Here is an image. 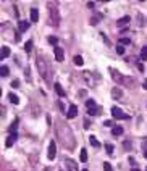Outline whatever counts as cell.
<instances>
[{
  "mask_svg": "<svg viewBox=\"0 0 147 171\" xmlns=\"http://www.w3.org/2000/svg\"><path fill=\"white\" fill-rule=\"evenodd\" d=\"M57 134H58V139L62 140V144L66 147L68 150H73L74 147H76V142H74V134L73 131L70 129V126L66 123L60 121L57 124Z\"/></svg>",
  "mask_w": 147,
  "mask_h": 171,
  "instance_id": "1",
  "label": "cell"
},
{
  "mask_svg": "<svg viewBox=\"0 0 147 171\" xmlns=\"http://www.w3.org/2000/svg\"><path fill=\"white\" fill-rule=\"evenodd\" d=\"M36 65H37V70H39V74H41L44 79L47 81L49 84H52V74H50V68L49 65H47V61L42 57H37V60H36Z\"/></svg>",
  "mask_w": 147,
  "mask_h": 171,
  "instance_id": "2",
  "label": "cell"
},
{
  "mask_svg": "<svg viewBox=\"0 0 147 171\" xmlns=\"http://www.w3.org/2000/svg\"><path fill=\"white\" fill-rule=\"evenodd\" d=\"M110 74H112V77L116 81V82L123 84V86H126V87H134V79H133V77L123 76L121 73H118V71L113 70V68H110Z\"/></svg>",
  "mask_w": 147,
  "mask_h": 171,
  "instance_id": "3",
  "label": "cell"
},
{
  "mask_svg": "<svg viewBox=\"0 0 147 171\" xmlns=\"http://www.w3.org/2000/svg\"><path fill=\"white\" fill-rule=\"evenodd\" d=\"M49 10H50V24L58 26V23H60V15H58V10H57L55 3H49Z\"/></svg>",
  "mask_w": 147,
  "mask_h": 171,
  "instance_id": "4",
  "label": "cell"
},
{
  "mask_svg": "<svg viewBox=\"0 0 147 171\" xmlns=\"http://www.w3.org/2000/svg\"><path fill=\"white\" fill-rule=\"evenodd\" d=\"M112 116L116 119H128L130 118V115H126V113L123 112L121 108H118V107H113L112 108Z\"/></svg>",
  "mask_w": 147,
  "mask_h": 171,
  "instance_id": "5",
  "label": "cell"
},
{
  "mask_svg": "<svg viewBox=\"0 0 147 171\" xmlns=\"http://www.w3.org/2000/svg\"><path fill=\"white\" fill-rule=\"evenodd\" d=\"M55 155H57V145H55V142H53V140H50L47 157H49V160H55Z\"/></svg>",
  "mask_w": 147,
  "mask_h": 171,
  "instance_id": "6",
  "label": "cell"
},
{
  "mask_svg": "<svg viewBox=\"0 0 147 171\" xmlns=\"http://www.w3.org/2000/svg\"><path fill=\"white\" fill-rule=\"evenodd\" d=\"M65 166H66L68 171H79L78 170V163L73 158H66V160H65Z\"/></svg>",
  "mask_w": 147,
  "mask_h": 171,
  "instance_id": "7",
  "label": "cell"
},
{
  "mask_svg": "<svg viewBox=\"0 0 147 171\" xmlns=\"http://www.w3.org/2000/svg\"><path fill=\"white\" fill-rule=\"evenodd\" d=\"M53 52H55V60H57V61H63V60H65V52H63V49L55 47Z\"/></svg>",
  "mask_w": 147,
  "mask_h": 171,
  "instance_id": "8",
  "label": "cell"
},
{
  "mask_svg": "<svg viewBox=\"0 0 147 171\" xmlns=\"http://www.w3.org/2000/svg\"><path fill=\"white\" fill-rule=\"evenodd\" d=\"M74 116H78V107L76 105H71L70 108H68V112H66V118L71 119V118H74Z\"/></svg>",
  "mask_w": 147,
  "mask_h": 171,
  "instance_id": "9",
  "label": "cell"
},
{
  "mask_svg": "<svg viewBox=\"0 0 147 171\" xmlns=\"http://www.w3.org/2000/svg\"><path fill=\"white\" fill-rule=\"evenodd\" d=\"M16 139H18V134H16V133H11L10 136H8V139H7V142H5V145H7V147H13V144L16 142Z\"/></svg>",
  "mask_w": 147,
  "mask_h": 171,
  "instance_id": "10",
  "label": "cell"
},
{
  "mask_svg": "<svg viewBox=\"0 0 147 171\" xmlns=\"http://www.w3.org/2000/svg\"><path fill=\"white\" fill-rule=\"evenodd\" d=\"M112 97L115 98V100H120V98L123 97V91L120 87H113L112 89Z\"/></svg>",
  "mask_w": 147,
  "mask_h": 171,
  "instance_id": "11",
  "label": "cell"
},
{
  "mask_svg": "<svg viewBox=\"0 0 147 171\" xmlns=\"http://www.w3.org/2000/svg\"><path fill=\"white\" fill-rule=\"evenodd\" d=\"M130 21H131L130 16H123V18H120V20L116 21V26H126Z\"/></svg>",
  "mask_w": 147,
  "mask_h": 171,
  "instance_id": "12",
  "label": "cell"
},
{
  "mask_svg": "<svg viewBox=\"0 0 147 171\" xmlns=\"http://www.w3.org/2000/svg\"><path fill=\"white\" fill-rule=\"evenodd\" d=\"M31 21H32V23L39 21V11H37V8H31Z\"/></svg>",
  "mask_w": 147,
  "mask_h": 171,
  "instance_id": "13",
  "label": "cell"
},
{
  "mask_svg": "<svg viewBox=\"0 0 147 171\" xmlns=\"http://www.w3.org/2000/svg\"><path fill=\"white\" fill-rule=\"evenodd\" d=\"M18 28H20L21 32H24V31H28V29H29V23H28V21H20Z\"/></svg>",
  "mask_w": 147,
  "mask_h": 171,
  "instance_id": "14",
  "label": "cell"
},
{
  "mask_svg": "<svg viewBox=\"0 0 147 171\" xmlns=\"http://www.w3.org/2000/svg\"><path fill=\"white\" fill-rule=\"evenodd\" d=\"M53 87H55L57 94H58L60 97H65V91H63V87H62V86H60L58 82H55V84H53Z\"/></svg>",
  "mask_w": 147,
  "mask_h": 171,
  "instance_id": "15",
  "label": "cell"
},
{
  "mask_svg": "<svg viewBox=\"0 0 147 171\" xmlns=\"http://www.w3.org/2000/svg\"><path fill=\"white\" fill-rule=\"evenodd\" d=\"M112 134H113V136H121V134H123V128H121V126H113V129H112Z\"/></svg>",
  "mask_w": 147,
  "mask_h": 171,
  "instance_id": "16",
  "label": "cell"
},
{
  "mask_svg": "<svg viewBox=\"0 0 147 171\" xmlns=\"http://www.w3.org/2000/svg\"><path fill=\"white\" fill-rule=\"evenodd\" d=\"M79 160L83 161V163H86V161H88V150H86V149H81V154H79Z\"/></svg>",
  "mask_w": 147,
  "mask_h": 171,
  "instance_id": "17",
  "label": "cell"
},
{
  "mask_svg": "<svg viewBox=\"0 0 147 171\" xmlns=\"http://www.w3.org/2000/svg\"><path fill=\"white\" fill-rule=\"evenodd\" d=\"M8 55H10V49L7 45H4L2 47V52H0V58H7Z\"/></svg>",
  "mask_w": 147,
  "mask_h": 171,
  "instance_id": "18",
  "label": "cell"
},
{
  "mask_svg": "<svg viewBox=\"0 0 147 171\" xmlns=\"http://www.w3.org/2000/svg\"><path fill=\"white\" fill-rule=\"evenodd\" d=\"M73 61H74V65H76V66H83L84 60H83V57H81V55H76V57L73 58Z\"/></svg>",
  "mask_w": 147,
  "mask_h": 171,
  "instance_id": "19",
  "label": "cell"
},
{
  "mask_svg": "<svg viewBox=\"0 0 147 171\" xmlns=\"http://www.w3.org/2000/svg\"><path fill=\"white\" fill-rule=\"evenodd\" d=\"M89 142H91V145H92V147H100V142H99V140L95 139L94 136L89 137Z\"/></svg>",
  "mask_w": 147,
  "mask_h": 171,
  "instance_id": "20",
  "label": "cell"
},
{
  "mask_svg": "<svg viewBox=\"0 0 147 171\" xmlns=\"http://www.w3.org/2000/svg\"><path fill=\"white\" fill-rule=\"evenodd\" d=\"M10 102H11V103H15V105H16L18 102H20V98H18V95L11 92V94H10Z\"/></svg>",
  "mask_w": 147,
  "mask_h": 171,
  "instance_id": "21",
  "label": "cell"
},
{
  "mask_svg": "<svg viewBox=\"0 0 147 171\" xmlns=\"http://www.w3.org/2000/svg\"><path fill=\"white\" fill-rule=\"evenodd\" d=\"M100 18H102V15H100V13H97V15H95V16L91 20V24H97L99 21H100Z\"/></svg>",
  "mask_w": 147,
  "mask_h": 171,
  "instance_id": "22",
  "label": "cell"
},
{
  "mask_svg": "<svg viewBox=\"0 0 147 171\" xmlns=\"http://www.w3.org/2000/svg\"><path fill=\"white\" fill-rule=\"evenodd\" d=\"M118 42H120V44H121V45H130V44H131V40H130V39H128V37H121Z\"/></svg>",
  "mask_w": 147,
  "mask_h": 171,
  "instance_id": "23",
  "label": "cell"
},
{
  "mask_svg": "<svg viewBox=\"0 0 147 171\" xmlns=\"http://www.w3.org/2000/svg\"><path fill=\"white\" fill-rule=\"evenodd\" d=\"M105 150H107V154L112 155L113 154V145L112 144H105Z\"/></svg>",
  "mask_w": 147,
  "mask_h": 171,
  "instance_id": "24",
  "label": "cell"
},
{
  "mask_svg": "<svg viewBox=\"0 0 147 171\" xmlns=\"http://www.w3.org/2000/svg\"><path fill=\"white\" fill-rule=\"evenodd\" d=\"M141 60H147V47H142L141 50Z\"/></svg>",
  "mask_w": 147,
  "mask_h": 171,
  "instance_id": "25",
  "label": "cell"
},
{
  "mask_svg": "<svg viewBox=\"0 0 147 171\" xmlns=\"http://www.w3.org/2000/svg\"><path fill=\"white\" fill-rule=\"evenodd\" d=\"M88 115H97V107H92V108H88Z\"/></svg>",
  "mask_w": 147,
  "mask_h": 171,
  "instance_id": "26",
  "label": "cell"
},
{
  "mask_svg": "<svg viewBox=\"0 0 147 171\" xmlns=\"http://www.w3.org/2000/svg\"><path fill=\"white\" fill-rule=\"evenodd\" d=\"M31 49H32V40H28L26 42V45H24V50L26 52H31Z\"/></svg>",
  "mask_w": 147,
  "mask_h": 171,
  "instance_id": "27",
  "label": "cell"
},
{
  "mask_svg": "<svg viewBox=\"0 0 147 171\" xmlns=\"http://www.w3.org/2000/svg\"><path fill=\"white\" fill-rule=\"evenodd\" d=\"M0 74H2V76H8V68L7 66H2V68H0Z\"/></svg>",
  "mask_w": 147,
  "mask_h": 171,
  "instance_id": "28",
  "label": "cell"
},
{
  "mask_svg": "<svg viewBox=\"0 0 147 171\" xmlns=\"http://www.w3.org/2000/svg\"><path fill=\"white\" fill-rule=\"evenodd\" d=\"M57 42H58V39H57L55 36H50V37H49V44H52V45H55Z\"/></svg>",
  "mask_w": 147,
  "mask_h": 171,
  "instance_id": "29",
  "label": "cell"
},
{
  "mask_svg": "<svg viewBox=\"0 0 147 171\" xmlns=\"http://www.w3.org/2000/svg\"><path fill=\"white\" fill-rule=\"evenodd\" d=\"M104 170L105 171H113V168H112V165H110L108 161H105V163H104Z\"/></svg>",
  "mask_w": 147,
  "mask_h": 171,
  "instance_id": "30",
  "label": "cell"
},
{
  "mask_svg": "<svg viewBox=\"0 0 147 171\" xmlns=\"http://www.w3.org/2000/svg\"><path fill=\"white\" fill-rule=\"evenodd\" d=\"M86 107H88V108H92V107H95V102L92 100V98L91 100H86Z\"/></svg>",
  "mask_w": 147,
  "mask_h": 171,
  "instance_id": "31",
  "label": "cell"
},
{
  "mask_svg": "<svg viewBox=\"0 0 147 171\" xmlns=\"http://www.w3.org/2000/svg\"><path fill=\"white\" fill-rule=\"evenodd\" d=\"M84 77L88 79V82H89V84H94V82H92V77H91V74H89L88 71H84Z\"/></svg>",
  "mask_w": 147,
  "mask_h": 171,
  "instance_id": "32",
  "label": "cell"
},
{
  "mask_svg": "<svg viewBox=\"0 0 147 171\" xmlns=\"http://www.w3.org/2000/svg\"><path fill=\"white\" fill-rule=\"evenodd\" d=\"M116 53L123 55V53H125V47H123V45H116Z\"/></svg>",
  "mask_w": 147,
  "mask_h": 171,
  "instance_id": "33",
  "label": "cell"
},
{
  "mask_svg": "<svg viewBox=\"0 0 147 171\" xmlns=\"http://www.w3.org/2000/svg\"><path fill=\"white\" fill-rule=\"evenodd\" d=\"M16 126H18V121H15L13 124L10 126V133H15V129H16Z\"/></svg>",
  "mask_w": 147,
  "mask_h": 171,
  "instance_id": "34",
  "label": "cell"
},
{
  "mask_svg": "<svg viewBox=\"0 0 147 171\" xmlns=\"http://www.w3.org/2000/svg\"><path fill=\"white\" fill-rule=\"evenodd\" d=\"M18 86H20V81H18V79H15L13 82H11V87H18Z\"/></svg>",
  "mask_w": 147,
  "mask_h": 171,
  "instance_id": "35",
  "label": "cell"
},
{
  "mask_svg": "<svg viewBox=\"0 0 147 171\" xmlns=\"http://www.w3.org/2000/svg\"><path fill=\"white\" fill-rule=\"evenodd\" d=\"M113 123L112 121H108V119H107V121H104V126H112Z\"/></svg>",
  "mask_w": 147,
  "mask_h": 171,
  "instance_id": "36",
  "label": "cell"
},
{
  "mask_svg": "<svg viewBox=\"0 0 147 171\" xmlns=\"http://www.w3.org/2000/svg\"><path fill=\"white\" fill-rule=\"evenodd\" d=\"M88 7L89 8H94V2H88Z\"/></svg>",
  "mask_w": 147,
  "mask_h": 171,
  "instance_id": "37",
  "label": "cell"
},
{
  "mask_svg": "<svg viewBox=\"0 0 147 171\" xmlns=\"http://www.w3.org/2000/svg\"><path fill=\"white\" fill-rule=\"evenodd\" d=\"M142 86H144V89H147V79H146V81H144V82H142Z\"/></svg>",
  "mask_w": 147,
  "mask_h": 171,
  "instance_id": "38",
  "label": "cell"
},
{
  "mask_svg": "<svg viewBox=\"0 0 147 171\" xmlns=\"http://www.w3.org/2000/svg\"><path fill=\"white\" fill-rule=\"evenodd\" d=\"M131 171H139V170H137V168H133V170H131Z\"/></svg>",
  "mask_w": 147,
  "mask_h": 171,
  "instance_id": "39",
  "label": "cell"
},
{
  "mask_svg": "<svg viewBox=\"0 0 147 171\" xmlns=\"http://www.w3.org/2000/svg\"><path fill=\"white\" fill-rule=\"evenodd\" d=\"M144 157H146V158H147V150H146V154H144Z\"/></svg>",
  "mask_w": 147,
  "mask_h": 171,
  "instance_id": "40",
  "label": "cell"
},
{
  "mask_svg": "<svg viewBox=\"0 0 147 171\" xmlns=\"http://www.w3.org/2000/svg\"><path fill=\"white\" fill-rule=\"evenodd\" d=\"M83 171H89V170H83Z\"/></svg>",
  "mask_w": 147,
  "mask_h": 171,
  "instance_id": "41",
  "label": "cell"
},
{
  "mask_svg": "<svg viewBox=\"0 0 147 171\" xmlns=\"http://www.w3.org/2000/svg\"><path fill=\"white\" fill-rule=\"evenodd\" d=\"M146 171H147V170H146Z\"/></svg>",
  "mask_w": 147,
  "mask_h": 171,
  "instance_id": "42",
  "label": "cell"
}]
</instances>
